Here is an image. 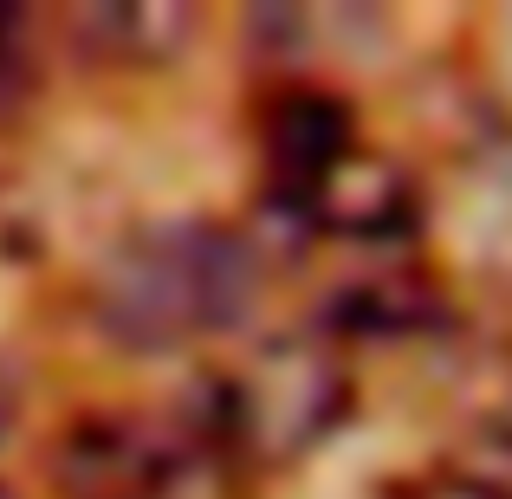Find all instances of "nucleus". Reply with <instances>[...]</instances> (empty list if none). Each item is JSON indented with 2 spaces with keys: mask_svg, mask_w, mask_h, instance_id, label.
I'll return each mask as SVG.
<instances>
[{
  "mask_svg": "<svg viewBox=\"0 0 512 499\" xmlns=\"http://www.w3.org/2000/svg\"><path fill=\"white\" fill-rule=\"evenodd\" d=\"M266 266L227 221H150L91 273V325L124 350H188L247 325Z\"/></svg>",
  "mask_w": 512,
  "mask_h": 499,
  "instance_id": "nucleus-1",
  "label": "nucleus"
},
{
  "mask_svg": "<svg viewBox=\"0 0 512 499\" xmlns=\"http://www.w3.org/2000/svg\"><path fill=\"white\" fill-rule=\"evenodd\" d=\"M350 402H357V383H350L344 350L325 331H279L260 337L221 376H208L188 422L208 461L279 474L338 435L350 422Z\"/></svg>",
  "mask_w": 512,
  "mask_h": 499,
  "instance_id": "nucleus-2",
  "label": "nucleus"
},
{
  "mask_svg": "<svg viewBox=\"0 0 512 499\" xmlns=\"http://www.w3.org/2000/svg\"><path fill=\"white\" fill-rule=\"evenodd\" d=\"M201 461L208 448L188 415L111 402V409H78L52 435L46 474L59 499H175L201 474Z\"/></svg>",
  "mask_w": 512,
  "mask_h": 499,
  "instance_id": "nucleus-3",
  "label": "nucleus"
},
{
  "mask_svg": "<svg viewBox=\"0 0 512 499\" xmlns=\"http://www.w3.org/2000/svg\"><path fill=\"white\" fill-rule=\"evenodd\" d=\"M286 221L312 227L325 240H350V247H389V240L415 234L422 221V201L402 163H389L370 143H350L331 169H318L299 195L286 201Z\"/></svg>",
  "mask_w": 512,
  "mask_h": 499,
  "instance_id": "nucleus-4",
  "label": "nucleus"
},
{
  "mask_svg": "<svg viewBox=\"0 0 512 499\" xmlns=\"http://www.w3.org/2000/svg\"><path fill=\"white\" fill-rule=\"evenodd\" d=\"M260 175H266V201L286 208L318 169H331L350 143H363L357 117L338 91H318V85H279L273 98L260 104Z\"/></svg>",
  "mask_w": 512,
  "mask_h": 499,
  "instance_id": "nucleus-5",
  "label": "nucleus"
},
{
  "mask_svg": "<svg viewBox=\"0 0 512 499\" xmlns=\"http://www.w3.org/2000/svg\"><path fill=\"white\" fill-rule=\"evenodd\" d=\"M65 46L85 65H104V72H143V65H169L175 52L188 46V33H201V13L188 7H72L59 13Z\"/></svg>",
  "mask_w": 512,
  "mask_h": 499,
  "instance_id": "nucleus-6",
  "label": "nucleus"
},
{
  "mask_svg": "<svg viewBox=\"0 0 512 499\" xmlns=\"http://www.w3.org/2000/svg\"><path fill=\"white\" fill-rule=\"evenodd\" d=\"M383 499H512V487L487 474H467V467H422V474L389 480Z\"/></svg>",
  "mask_w": 512,
  "mask_h": 499,
  "instance_id": "nucleus-7",
  "label": "nucleus"
},
{
  "mask_svg": "<svg viewBox=\"0 0 512 499\" xmlns=\"http://www.w3.org/2000/svg\"><path fill=\"white\" fill-rule=\"evenodd\" d=\"M13 415H20V383H13L7 363H0V441L13 435Z\"/></svg>",
  "mask_w": 512,
  "mask_h": 499,
  "instance_id": "nucleus-8",
  "label": "nucleus"
},
{
  "mask_svg": "<svg viewBox=\"0 0 512 499\" xmlns=\"http://www.w3.org/2000/svg\"><path fill=\"white\" fill-rule=\"evenodd\" d=\"M0 499H13V487H7V480H0Z\"/></svg>",
  "mask_w": 512,
  "mask_h": 499,
  "instance_id": "nucleus-9",
  "label": "nucleus"
}]
</instances>
